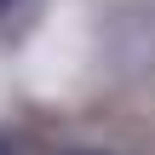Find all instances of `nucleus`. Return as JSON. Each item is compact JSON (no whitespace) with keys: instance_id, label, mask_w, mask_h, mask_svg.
<instances>
[{"instance_id":"nucleus-1","label":"nucleus","mask_w":155,"mask_h":155,"mask_svg":"<svg viewBox=\"0 0 155 155\" xmlns=\"http://www.w3.org/2000/svg\"><path fill=\"white\" fill-rule=\"evenodd\" d=\"M6 6H12V0H0V12H6Z\"/></svg>"},{"instance_id":"nucleus-2","label":"nucleus","mask_w":155,"mask_h":155,"mask_svg":"<svg viewBox=\"0 0 155 155\" xmlns=\"http://www.w3.org/2000/svg\"><path fill=\"white\" fill-rule=\"evenodd\" d=\"M75 155H92V150H75Z\"/></svg>"}]
</instances>
